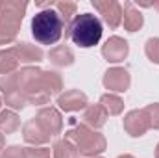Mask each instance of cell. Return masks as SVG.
<instances>
[{
	"instance_id": "obj_10",
	"label": "cell",
	"mask_w": 159,
	"mask_h": 158,
	"mask_svg": "<svg viewBox=\"0 0 159 158\" xmlns=\"http://www.w3.org/2000/svg\"><path fill=\"white\" fill-rule=\"evenodd\" d=\"M56 104L59 108V112H65V114H74V112H83L89 104V99L87 95L81 91V89H65L61 95H57L56 99Z\"/></svg>"
},
{
	"instance_id": "obj_27",
	"label": "cell",
	"mask_w": 159,
	"mask_h": 158,
	"mask_svg": "<svg viewBox=\"0 0 159 158\" xmlns=\"http://www.w3.org/2000/svg\"><path fill=\"white\" fill-rule=\"evenodd\" d=\"M0 158H26V147H22V145H7L0 153Z\"/></svg>"
},
{
	"instance_id": "obj_14",
	"label": "cell",
	"mask_w": 159,
	"mask_h": 158,
	"mask_svg": "<svg viewBox=\"0 0 159 158\" xmlns=\"http://www.w3.org/2000/svg\"><path fill=\"white\" fill-rule=\"evenodd\" d=\"M107 112L102 108V104L100 102H94V104H87V108L83 110V114H81V123L85 125V126H89V128H93V130H100L106 123H107Z\"/></svg>"
},
{
	"instance_id": "obj_2",
	"label": "cell",
	"mask_w": 159,
	"mask_h": 158,
	"mask_svg": "<svg viewBox=\"0 0 159 158\" xmlns=\"http://www.w3.org/2000/svg\"><path fill=\"white\" fill-rule=\"evenodd\" d=\"M65 28H67L65 22L61 21V17L57 15V11L54 7L39 9L32 17V22H30L32 37L39 45H56L63 37Z\"/></svg>"
},
{
	"instance_id": "obj_34",
	"label": "cell",
	"mask_w": 159,
	"mask_h": 158,
	"mask_svg": "<svg viewBox=\"0 0 159 158\" xmlns=\"http://www.w3.org/2000/svg\"><path fill=\"white\" fill-rule=\"evenodd\" d=\"M80 158H104V156H80Z\"/></svg>"
},
{
	"instance_id": "obj_5",
	"label": "cell",
	"mask_w": 159,
	"mask_h": 158,
	"mask_svg": "<svg viewBox=\"0 0 159 158\" xmlns=\"http://www.w3.org/2000/svg\"><path fill=\"white\" fill-rule=\"evenodd\" d=\"M91 6L100 15L102 24L109 26L111 30H117L122 24V4L117 0H93Z\"/></svg>"
},
{
	"instance_id": "obj_4",
	"label": "cell",
	"mask_w": 159,
	"mask_h": 158,
	"mask_svg": "<svg viewBox=\"0 0 159 158\" xmlns=\"http://www.w3.org/2000/svg\"><path fill=\"white\" fill-rule=\"evenodd\" d=\"M65 138L76 145L80 156H102V153L107 149L106 136L100 130H93L85 126L83 123L69 128L65 132Z\"/></svg>"
},
{
	"instance_id": "obj_8",
	"label": "cell",
	"mask_w": 159,
	"mask_h": 158,
	"mask_svg": "<svg viewBox=\"0 0 159 158\" xmlns=\"http://www.w3.org/2000/svg\"><path fill=\"white\" fill-rule=\"evenodd\" d=\"M122 128L129 138H143L150 130V121H148L144 108L129 110L122 119Z\"/></svg>"
},
{
	"instance_id": "obj_11",
	"label": "cell",
	"mask_w": 159,
	"mask_h": 158,
	"mask_svg": "<svg viewBox=\"0 0 159 158\" xmlns=\"http://www.w3.org/2000/svg\"><path fill=\"white\" fill-rule=\"evenodd\" d=\"M11 48H13L20 65H35V63L43 62V58H44V52L39 45L28 43V41H19Z\"/></svg>"
},
{
	"instance_id": "obj_22",
	"label": "cell",
	"mask_w": 159,
	"mask_h": 158,
	"mask_svg": "<svg viewBox=\"0 0 159 158\" xmlns=\"http://www.w3.org/2000/svg\"><path fill=\"white\" fill-rule=\"evenodd\" d=\"M54 9L57 11V15H59L61 21L65 22V26H69V24L74 21V17L78 15V4L72 2V0H59V2L54 4ZM65 30H67V28H65Z\"/></svg>"
},
{
	"instance_id": "obj_26",
	"label": "cell",
	"mask_w": 159,
	"mask_h": 158,
	"mask_svg": "<svg viewBox=\"0 0 159 158\" xmlns=\"http://www.w3.org/2000/svg\"><path fill=\"white\" fill-rule=\"evenodd\" d=\"M146 116H148V121H150V128L154 130H159V102H152L144 108Z\"/></svg>"
},
{
	"instance_id": "obj_32",
	"label": "cell",
	"mask_w": 159,
	"mask_h": 158,
	"mask_svg": "<svg viewBox=\"0 0 159 158\" xmlns=\"http://www.w3.org/2000/svg\"><path fill=\"white\" fill-rule=\"evenodd\" d=\"M154 156H156V158H159V143L156 145V151H154Z\"/></svg>"
},
{
	"instance_id": "obj_7",
	"label": "cell",
	"mask_w": 159,
	"mask_h": 158,
	"mask_svg": "<svg viewBox=\"0 0 159 158\" xmlns=\"http://www.w3.org/2000/svg\"><path fill=\"white\" fill-rule=\"evenodd\" d=\"M35 119L41 125V128L50 136V138H57L59 134H63V116L59 112L57 106H43L39 112L35 114Z\"/></svg>"
},
{
	"instance_id": "obj_12",
	"label": "cell",
	"mask_w": 159,
	"mask_h": 158,
	"mask_svg": "<svg viewBox=\"0 0 159 158\" xmlns=\"http://www.w3.org/2000/svg\"><path fill=\"white\" fill-rule=\"evenodd\" d=\"M122 26L129 34H135L144 26V15L141 13L139 6H135L129 0L122 4Z\"/></svg>"
},
{
	"instance_id": "obj_6",
	"label": "cell",
	"mask_w": 159,
	"mask_h": 158,
	"mask_svg": "<svg viewBox=\"0 0 159 158\" xmlns=\"http://www.w3.org/2000/svg\"><path fill=\"white\" fill-rule=\"evenodd\" d=\"M102 84L107 89V93H115V95H122L129 89L131 86V75L128 69L120 67V65H113L109 67L104 77H102Z\"/></svg>"
},
{
	"instance_id": "obj_18",
	"label": "cell",
	"mask_w": 159,
	"mask_h": 158,
	"mask_svg": "<svg viewBox=\"0 0 159 158\" xmlns=\"http://www.w3.org/2000/svg\"><path fill=\"white\" fill-rule=\"evenodd\" d=\"M100 104H102V108L107 112V116H111V117H117V116H122V112H124V101H122V97L120 95H115V93H104L102 97H100V101H98Z\"/></svg>"
},
{
	"instance_id": "obj_1",
	"label": "cell",
	"mask_w": 159,
	"mask_h": 158,
	"mask_svg": "<svg viewBox=\"0 0 159 158\" xmlns=\"http://www.w3.org/2000/svg\"><path fill=\"white\" fill-rule=\"evenodd\" d=\"M104 34V24L100 17L93 13H80L74 17V21L67 26L65 37L72 41L80 48H93L98 45Z\"/></svg>"
},
{
	"instance_id": "obj_30",
	"label": "cell",
	"mask_w": 159,
	"mask_h": 158,
	"mask_svg": "<svg viewBox=\"0 0 159 158\" xmlns=\"http://www.w3.org/2000/svg\"><path fill=\"white\" fill-rule=\"evenodd\" d=\"M4 149H6V136L0 132V153H2Z\"/></svg>"
},
{
	"instance_id": "obj_19",
	"label": "cell",
	"mask_w": 159,
	"mask_h": 158,
	"mask_svg": "<svg viewBox=\"0 0 159 158\" xmlns=\"http://www.w3.org/2000/svg\"><path fill=\"white\" fill-rule=\"evenodd\" d=\"M41 82L44 84V87L50 91L52 97H54V95L57 97V95L63 93V78H61V75H59L57 71H54V69L43 71V73H41Z\"/></svg>"
},
{
	"instance_id": "obj_20",
	"label": "cell",
	"mask_w": 159,
	"mask_h": 158,
	"mask_svg": "<svg viewBox=\"0 0 159 158\" xmlns=\"http://www.w3.org/2000/svg\"><path fill=\"white\" fill-rule=\"evenodd\" d=\"M52 158H80L76 145L67 138H59L52 145Z\"/></svg>"
},
{
	"instance_id": "obj_17",
	"label": "cell",
	"mask_w": 159,
	"mask_h": 158,
	"mask_svg": "<svg viewBox=\"0 0 159 158\" xmlns=\"http://www.w3.org/2000/svg\"><path fill=\"white\" fill-rule=\"evenodd\" d=\"M19 128H20L19 114L9 108H2L0 110V132L4 136H9V134H15Z\"/></svg>"
},
{
	"instance_id": "obj_24",
	"label": "cell",
	"mask_w": 159,
	"mask_h": 158,
	"mask_svg": "<svg viewBox=\"0 0 159 158\" xmlns=\"http://www.w3.org/2000/svg\"><path fill=\"white\" fill-rule=\"evenodd\" d=\"M144 54L146 58L154 63L159 65V37H148L144 43Z\"/></svg>"
},
{
	"instance_id": "obj_21",
	"label": "cell",
	"mask_w": 159,
	"mask_h": 158,
	"mask_svg": "<svg viewBox=\"0 0 159 158\" xmlns=\"http://www.w3.org/2000/svg\"><path fill=\"white\" fill-rule=\"evenodd\" d=\"M2 99H4L6 108H9V110H13V112H22V110L26 108V104H28L26 95H24L19 87H13V89L6 91V93L2 95Z\"/></svg>"
},
{
	"instance_id": "obj_25",
	"label": "cell",
	"mask_w": 159,
	"mask_h": 158,
	"mask_svg": "<svg viewBox=\"0 0 159 158\" xmlns=\"http://www.w3.org/2000/svg\"><path fill=\"white\" fill-rule=\"evenodd\" d=\"M26 158H52V149L46 145L39 147H26Z\"/></svg>"
},
{
	"instance_id": "obj_9",
	"label": "cell",
	"mask_w": 159,
	"mask_h": 158,
	"mask_svg": "<svg viewBox=\"0 0 159 158\" xmlns=\"http://www.w3.org/2000/svg\"><path fill=\"white\" fill-rule=\"evenodd\" d=\"M100 52H102V58L107 63L117 65V63H122L128 58V54H129V43L124 37H120V36H111L102 45Z\"/></svg>"
},
{
	"instance_id": "obj_3",
	"label": "cell",
	"mask_w": 159,
	"mask_h": 158,
	"mask_svg": "<svg viewBox=\"0 0 159 158\" xmlns=\"http://www.w3.org/2000/svg\"><path fill=\"white\" fill-rule=\"evenodd\" d=\"M26 9H28V2L0 0V47L13 45L17 41Z\"/></svg>"
},
{
	"instance_id": "obj_31",
	"label": "cell",
	"mask_w": 159,
	"mask_h": 158,
	"mask_svg": "<svg viewBox=\"0 0 159 158\" xmlns=\"http://www.w3.org/2000/svg\"><path fill=\"white\" fill-rule=\"evenodd\" d=\"M117 158H135L133 155H128V153H124V155H119Z\"/></svg>"
},
{
	"instance_id": "obj_15",
	"label": "cell",
	"mask_w": 159,
	"mask_h": 158,
	"mask_svg": "<svg viewBox=\"0 0 159 158\" xmlns=\"http://www.w3.org/2000/svg\"><path fill=\"white\" fill-rule=\"evenodd\" d=\"M24 95H26V101H28V104H32V106H46L48 102H50V99H52V95H50V91L44 87V84L39 80H35V82H32L30 86H26L24 89H20Z\"/></svg>"
},
{
	"instance_id": "obj_29",
	"label": "cell",
	"mask_w": 159,
	"mask_h": 158,
	"mask_svg": "<svg viewBox=\"0 0 159 158\" xmlns=\"http://www.w3.org/2000/svg\"><path fill=\"white\" fill-rule=\"evenodd\" d=\"M141 6H144V7H154V9H157V11H159V0H157V2H148V4H141Z\"/></svg>"
},
{
	"instance_id": "obj_13",
	"label": "cell",
	"mask_w": 159,
	"mask_h": 158,
	"mask_svg": "<svg viewBox=\"0 0 159 158\" xmlns=\"http://www.w3.org/2000/svg\"><path fill=\"white\" fill-rule=\"evenodd\" d=\"M22 140L30 145V147H39V145H46L52 138L41 128L37 119L32 117L22 125Z\"/></svg>"
},
{
	"instance_id": "obj_28",
	"label": "cell",
	"mask_w": 159,
	"mask_h": 158,
	"mask_svg": "<svg viewBox=\"0 0 159 158\" xmlns=\"http://www.w3.org/2000/svg\"><path fill=\"white\" fill-rule=\"evenodd\" d=\"M13 87H17V73H0V91L6 93Z\"/></svg>"
},
{
	"instance_id": "obj_16",
	"label": "cell",
	"mask_w": 159,
	"mask_h": 158,
	"mask_svg": "<svg viewBox=\"0 0 159 158\" xmlns=\"http://www.w3.org/2000/svg\"><path fill=\"white\" fill-rule=\"evenodd\" d=\"M48 62H50L54 67L67 69V67L74 65L76 56H74V52H72L70 47H67V45H56V47L50 48V52H48Z\"/></svg>"
},
{
	"instance_id": "obj_33",
	"label": "cell",
	"mask_w": 159,
	"mask_h": 158,
	"mask_svg": "<svg viewBox=\"0 0 159 158\" xmlns=\"http://www.w3.org/2000/svg\"><path fill=\"white\" fill-rule=\"evenodd\" d=\"M2 106H4V99H2V95H0V110H2Z\"/></svg>"
},
{
	"instance_id": "obj_23",
	"label": "cell",
	"mask_w": 159,
	"mask_h": 158,
	"mask_svg": "<svg viewBox=\"0 0 159 158\" xmlns=\"http://www.w3.org/2000/svg\"><path fill=\"white\" fill-rule=\"evenodd\" d=\"M19 60L13 52V48H0V73H17L19 71Z\"/></svg>"
}]
</instances>
